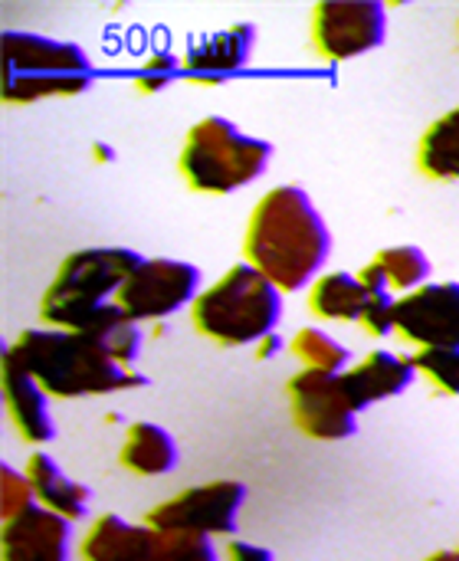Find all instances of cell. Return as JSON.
I'll list each match as a JSON object with an SVG mask.
<instances>
[{"label":"cell","instance_id":"obj_1","mask_svg":"<svg viewBox=\"0 0 459 561\" xmlns=\"http://www.w3.org/2000/svg\"><path fill=\"white\" fill-rule=\"evenodd\" d=\"M243 256L260 270L283 296L309 289L332 256V230L299 184L266 191L243 233Z\"/></svg>","mask_w":459,"mask_h":561},{"label":"cell","instance_id":"obj_2","mask_svg":"<svg viewBox=\"0 0 459 561\" xmlns=\"http://www.w3.org/2000/svg\"><path fill=\"white\" fill-rule=\"evenodd\" d=\"M16 365H23L49 398L69 401V398H95L112 391H131L145 388L148 378L135 368H122L108 358V352L82 335L66 329H23L7 352Z\"/></svg>","mask_w":459,"mask_h":561},{"label":"cell","instance_id":"obj_3","mask_svg":"<svg viewBox=\"0 0 459 561\" xmlns=\"http://www.w3.org/2000/svg\"><path fill=\"white\" fill-rule=\"evenodd\" d=\"M145 256L128 247H85L69 253L39 299L49 329L89 332L112 306L125 279Z\"/></svg>","mask_w":459,"mask_h":561},{"label":"cell","instance_id":"obj_4","mask_svg":"<svg viewBox=\"0 0 459 561\" xmlns=\"http://www.w3.org/2000/svg\"><path fill=\"white\" fill-rule=\"evenodd\" d=\"M283 312V293L250 263H237L200 289L191 325L220 348H246L279 332Z\"/></svg>","mask_w":459,"mask_h":561},{"label":"cell","instance_id":"obj_5","mask_svg":"<svg viewBox=\"0 0 459 561\" xmlns=\"http://www.w3.org/2000/svg\"><path fill=\"white\" fill-rule=\"evenodd\" d=\"M95 66L85 46L30 30H3V102L33 105L89 92Z\"/></svg>","mask_w":459,"mask_h":561},{"label":"cell","instance_id":"obj_6","mask_svg":"<svg viewBox=\"0 0 459 561\" xmlns=\"http://www.w3.org/2000/svg\"><path fill=\"white\" fill-rule=\"evenodd\" d=\"M269 161L273 145L266 138L243 131L223 115H207L191 125L177 154V171L191 191L223 197L256 184L269 171Z\"/></svg>","mask_w":459,"mask_h":561},{"label":"cell","instance_id":"obj_7","mask_svg":"<svg viewBox=\"0 0 459 561\" xmlns=\"http://www.w3.org/2000/svg\"><path fill=\"white\" fill-rule=\"evenodd\" d=\"M79 556L82 561H220V549L207 536L164 533L105 513L89 526Z\"/></svg>","mask_w":459,"mask_h":561},{"label":"cell","instance_id":"obj_8","mask_svg":"<svg viewBox=\"0 0 459 561\" xmlns=\"http://www.w3.org/2000/svg\"><path fill=\"white\" fill-rule=\"evenodd\" d=\"M200 289H204V279L194 263L174 260V256H151V260L145 256L138 263V270L118 289L115 302L138 325H145V322L158 325L168 316L191 309L197 302Z\"/></svg>","mask_w":459,"mask_h":561},{"label":"cell","instance_id":"obj_9","mask_svg":"<svg viewBox=\"0 0 459 561\" xmlns=\"http://www.w3.org/2000/svg\"><path fill=\"white\" fill-rule=\"evenodd\" d=\"M246 503V486L240 480H214L191 486L164 503H158L145 523L164 533H191L207 539H230L237 533Z\"/></svg>","mask_w":459,"mask_h":561},{"label":"cell","instance_id":"obj_10","mask_svg":"<svg viewBox=\"0 0 459 561\" xmlns=\"http://www.w3.org/2000/svg\"><path fill=\"white\" fill-rule=\"evenodd\" d=\"M309 33L325 62H352L388 39V7L381 0H322L312 7Z\"/></svg>","mask_w":459,"mask_h":561},{"label":"cell","instance_id":"obj_11","mask_svg":"<svg viewBox=\"0 0 459 561\" xmlns=\"http://www.w3.org/2000/svg\"><path fill=\"white\" fill-rule=\"evenodd\" d=\"M286 394H289L292 421H296L299 434H306L309 440L335 444V440H348L358 434L362 414L348 401L342 375L302 368L289 378Z\"/></svg>","mask_w":459,"mask_h":561},{"label":"cell","instance_id":"obj_12","mask_svg":"<svg viewBox=\"0 0 459 561\" xmlns=\"http://www.w3.org/2000/svg\"><path fill=\"white\" fill-rule=\"evenodd\" d=\"M394 329L417 352H459V283H427L398 296Z\"/></svg>","mask_w":459,"mask_h":561},{"label":"cell","instance_id":"obj_13","mask_svg":"<svg viewBox=\"0 0 459 561\" xmlns=\"http://www.w3.org/2000/svg\"><path fill=\"white\" fill-rule=\"evenodd\" d=\"M0 552L3 561H69L72 523L46 506H33L30 513L3 523Z\"/></svg>","mask_w":459,"mask_h":561},{"label":"cell","instance_id":"obj_14","mask_svg":"<svg viewBox=\"0 0 459 561\" xmlns=\"http://www.w3.org/2000/svg\"><path fill=\"white\" fill-rule=\"evenodd\" d=\"M256 26L253 23H233L230 30L210 33L200 43H194L184 53V76L187 82L197 85H220L230 76H237L240 69H246L253 49H256Z\"/></svg>","mask_w":459,"mask_h":561},{"label":"cell","instance_id":"obj_15","mask_svg":"<svg viewBox=\"0 0 459 561\" xmlns=\"http://www.w3.org/2000/svg\"><path fill=\"white\" fill-rule=\"evenodd\" d=\"M417 375L421 371H417L414 358L388 352V348H378V352L365 355L358 365H352L342 375V385H345V394L355 404V411L365 414L368 408H375V404H381L388 398L404 394L414 385Z\"/></svg>","mask_w":459,"mask_h":561},{"label":"cell","instance_id":"obj_16","mask_svg":"<svg viewBox=\"0 0 459 561\" xmlns=\"http://www.w3.org/2000/svg\"><path fill=\"white\" fill-rule=\"evenodd\" d=\"M49 401L53 398L46 394V388L23 365L3 355V408H7L13 431L33 447H43L56 437Z\"/></svg>","mask_w":459,"mask_h":561},{"label":"cell","instance_id":"obj_17","mask_svg":"<svg viewBox=\"0 0 459 561\" xmlns=\"http://www.w3.org/2000/svg\"><path fill=\"white\" fill-rule=\"evenodd\" d=\"M26 477L36 490V500L39 506H46L49 513L69 519V523H82L89 516V503H92V493L89 486H82L79 480H72L46 450H36L30 460H26Z\"/></svg>","mask_w":459,"mask_h":561},{"label":"cell","instance_id":"obj_18","mask_svg":"<svg viewBox=\"0 0 459 561\" xmlns=\"http://www.w3.org/2000/svg\"><path fill=\"white\" fill-rule=\"evenodd\" d=\"M118 463L135 477H168L181 463V450L171 431L151 421H135L125 431Z\"/></svg>","mask_w":459,"mask_h":561},{"label":"cell","instance_id":"obj_19","mask_svg":"<svg viewBox=\"0 0 459 561\" xmlns=\"http://www.w3.org/2000/svg\"><path fill=\"white\" fill-rule=\"evenodd\" d=\"M371 302V293L362 286L358 273L329 270L309 286V309L322 322H348L362 325L365 309Z\"/></svg>","mask_w":459,"mask_h":561},{"label":"cell","instance_id":"obj_20","mask_svg":"<svg viewBox=\"0 0 459 561\" xmlns=\"http://www.w3.org/2000/svg\"><path fill=\"white\" fill-rule=\"evenodd\" d=\"M414 161L417 171L431 181H459V105L427 125Z\"/></svg>","mask_w":459,"mask_h":561},{"label":"cell","instance_id":"obj_21","mask_svg":"<svg viewBox=\"0 0 459 561\" xmlns=\"http://www.w3.org/2000/svg\"><path fill=\"white\" fill-rule=\"evenodd\" d=\"M82 335L95 339V342L108 352V358L118 362L122 368H131V365L141 358L145 332H141V325H138L135 319H128V316L118 309V302H115L89 332H82Z\"/></svg>","mask_w":459,"mask_h":561},{"label":"cell","instance_id":"obj_22","mask_svg":"<svg viewBox=\"0 0 459 561\" xmlns=\"http://www.w3.org/2000/svg\"><path fill=\"white\" fill-rule=\"evenodd\" d=\"M289 352L309 368V371H325V375H345L352 368V352L335 342V335H329L319 325H306L289 339Z\"/></svg>","mask_w":459,"mask_h":561},{"label":"cell","instance_id":"obj_23","mask_svg":"<svg viewBox=\"0 0 459 561\" xmlns=\"http://www.w3.org/2000/svg\"><path fill=\"white\" fill-rule=\"evenodd\" d=\"M375 263L385 270L391 289L398 296H408L431 283V256L421 247H388L375 253Z\"/></svg>","mask_w":459,"mask_h":561},{"label":"cell","instance_id":"obj_24","mask_svg":"<svg viewBox=\"0 0 459 561\" xmlns=\"http://www.w3.org/2000/svg\"><path fill=\"white\" fill-rule=\"evenodd\" d=\"M33 506H39L36 500V490L26 477V470H16L10 463L0 467V513H3V523L30 513Z\"/></svg>","mask_w":459,"mask_h":561},{"label":"cell","instance_id":"obj_25","mask_svg":"<svg viewBox=\"0 0 459 561\" xmlns=\"http://www.w3.org/2000/svg\"><path fill=\"white\" fill-rule=\"evenodd\" d=\"M181 76H184V59L181 56H174V53H151L141 62V69L135 72V85H138L141 95H158L168 85H174Z\"/></svg>","mask_w":459,"mask_h":561},{"label":"cell","instance_id":"obj_26","mask_svg":"<svg viewBox=\"0 0 459 561\" xmlns=\"http://www.w3.org/2000/svg\"><path fill=\"white\" fill-rule=\"evenodd\" d=\"M417 371L444 394H459V352H414Z\"/></svg>","mask_w":459,"mask_h":561},{"label":"cell","instance_id":"obj_27","mask_svg":"<svg viewBox=\"0 0 459 561\" xmlns=\"http://www.w3.org/2000/svg\"><path fill=\"white\" fill-rule=\"evenodd\" d=\"M394 306H398V296H371L368 309H365V319H362V329L375 339H388V335H398L394 329Z\"/></svg>","mask_w":459,"mask_h":561},{"label":"cell","instance_id":"obj_28","mask_svg":"<svg viewBox=\"0 0 459 561\" xmlns=\"http://www.w3.org/2000/svg\"><path fill=\"white\" fill-rule=\"evenodd\" d=\"M223 556H227V561H273V552L266 546H253L243 539H230Z\"/></svg>","mask_w":459,"mask_h":561},{"label":"cell","instance_id":"obj_29","mask_svg":"<svg viewBox=\"0 0 459 561\" xmlns=\"http://www.w3.org/2000/svg\"><path fill=\"white\" fill-rule=\"evenodd\" d=\"M358 279H362V286L371 293V296H398L394 289H391V283H388V276H385V270L371 260V263H365L362 266V273H358Z\"/></svg>","mask_w":459,"mask_h":561},{"label":"cell","instance_id":"obj_30","mask_svg":"<svg viewBox=\"0 0 459 561\" xmlns=\"http://www.w3.org/2000/svg\"><path fill=\"white\" fill-rule=\"evenodd\" d=\"M289 348V339H283L279 332H273V335H266L260 345H256V358L260 362H273L276 355H283Z\"/></svg>","mask_w":459,"mask_h":561},{"label":"cell","instance_id":"obj_31","mask_svg":"<svg viewBox=\"0 0 459 561\" xmlns=\"http://www.w3.org/2000/svg\"><path fill=\"white\" fill-rule=\"evenodd\" d=\"M92 158H95L99 164H112V161H115V148L105 145V141H95V145H92Z\"/></svg>","mask_w":459,"mask_h":561},{"label":"cell","instance_id":"obj_32","mask_svg":"<svg viewBox=\"0 0 459 561\" xmlns=\"http://www.w3.org/2000/svg\"><path fill=\"white\" fill-rule=\"evenodd\" d=\"M427 561H459V552H434Z\"/></svg>","mask_w":459,"mask_h":561},{"label":"cell","instance_id":"obj_33","mask_svg":"<svg viewBox=\"0 0 459 561\" xmlns=\"http://www.w3.org/2000/svg\"><path fill=\"white\" fill-rule=\"evenodd\" d=\"M457 552H459V549H457Z\"/></svg>","mask_w":459,"mask_h":561}]
</instances>
